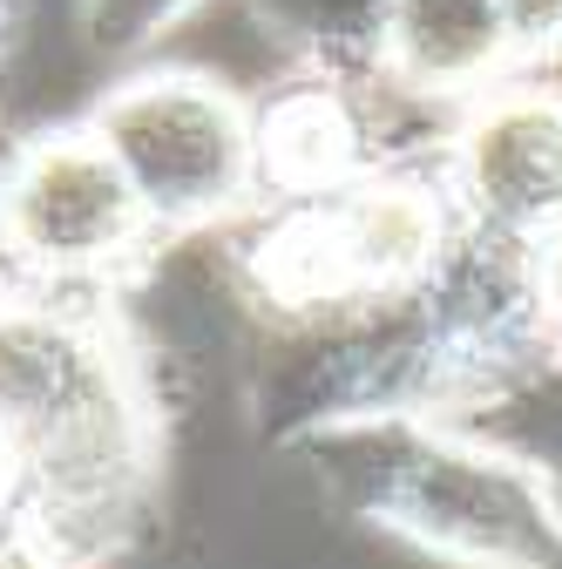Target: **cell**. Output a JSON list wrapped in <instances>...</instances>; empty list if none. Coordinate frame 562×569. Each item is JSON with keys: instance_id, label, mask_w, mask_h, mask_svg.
<instances>
[{"instance_id": "cell-13", "label": "cell", "mask_w": 562, "mask_h": 569, "mask_svg": "<svg viewBox=\"0 0 562 569\" xmlns=\"http://www.w3.org/2000/svg\"><path fill=\"white\" fill-rule=\"evenodd\" d=\"M522 284H529V299H535V319L562 346V224L522 244Z\"/></svg>"}, {"instance_id": "cell-2", "label": "cell", "mask_w": 562, "mask_h": 569, "mask_svg": "<svg viewBox=\"0 0 562 569\" xmlns=\"http://www.w3.org/2000/svg\"><path fill=\"white\" fill-rule=\"evenodd\" d=\"M325 495L380 536L454 569H562L555 495L441 413H367L299 435Z\"/></svg>"}, {"instance_id": "cell-3", "label": "cell", "mask_w": 562, "mask_h": 569, "mask_svg": "<svg viewBox=\"0 0 562 569\" xmlns=\"http://www.w3.org/2000/svg\"><path fill=\"white\" fill-rule=\"evenodd\" d=\"M461 244L448 177L380 163L319 197H271L231 238L244 299L278 326H367L413 306Z\"/></svg>"}, {"instance_id": "cell-6", "label": "cell", "mask_w": 562, "mask_h": 569, "mask_svg": "<svg viewBox=\"0 0 562 569\" xmlns=\"http://www.w3.org/2000/svg\"><path fill=\"white\" fill-rule=\"evenodd\" d=\"M461 224L529 244L562 224V82L509 76L461 102L441 163Z\"/></svg>"}, {"instance_id": "cell-11", "label": "cell", "mask_w": 562, "mask_h": 569, "mask_svg": "<svg viewBox=\"0 0 562 569\" xmlns=\"http://www.w3.org/2000/svg\"><path fill=\"white\" fill-rule=\"evenodd\" d=\"M203 0H82V28L96 54H143L170 28H183Z\"/></svg>"}, {"instance_id": "cell-7", "label": "cell", "mask_w": 562, "mask_h": 569, "mask_svg": "<svg viewBox=\"0 0 562 569\" xmlns=\"http://www.w3.org/2000/svg\"><path fill=\"white\" fill-rule=\"evenodd\" d=\"M373 76L420 102H474L481 89L522 76V61L502 0H393Z\"/></svg>"}, {"instance_id": "cell-8", "label": "cell", "mask_w": 562, "mask_h": 569, "mask_svg": "<svg viewBox=\"0 0 562 569\" xmlns=\"http://www.w3.org/2000/svg\"><path fill=\"white\" fill-rule=\"evenodd\" d=\"M251 129H258V197H319L380 170L373 122L353 82L325 76V68L285 82L264 109H251Z\"/></svg>"}, {"instance_id": "cell-10", "label": "cell", "mask_w": 562, "mask_h": 569, "mask_svg": "<svg viewBox=\"0 0 562 569\" xmlns=\"http://www.w3.org/2000/svg\"><path fill=\"white\" fill-rule=\"evenodd\" d=\"M393 0H251V21L325 76H373V48Z\"/></svg>"}, {"instance_id": "cell-12", "label": "cell", "mask_w": 562, "mask_h": 569, "mask_svg": "<svg viewBox=\"0 0 562 569\" xmlns=\"http://www.w3.org/2000/svg\"><path fill=\"white\" fill-rule=\"evenodd\" d=\"M502 14H509V34H515L522 76L562 61V0H502Z\"/></svg>"}, {"instance_id": "cell-4", "label": "cell", "mask_w": 562, "mask_h": 569, "mask_svg": "<svg viewBox=\"0 0 562 569\" xmlns=\"http://www.w3.org/2000/svg\"><path fill=\"white\" fill-rule=\"evenodd\" d=\"M89 129L109 142L163 238L231 224L258 203L251 102L203 68H143L116 82Z\"/></svg>"}, {"instance_id": "cell-9", "label": "cell", "mask_w": 562, "mask_h": 569, "mask_svg": "<svg viewBox=\"0 0 562 569\" xmlns=\"http://www.w3.org/2000/svg\"><path fill=\"white\" fill-rule=\"evenodd\" d=\"M441 420H454V427H468V435L509 448L555 495V509H562V346L549 352V360H535L529 373H515L509 387L481 393V400H468V407H454Z\"/></svg>"}, {"instance_id": "cell-15", "label": "cell", "mask_w": 562, "mask_h": 569, "mask_svg": "<svg viewBox=\"0 0 562 569\" xmlns=\"http://www.w3.org/2000/svg\"><path fill=\"white\" fill-rule=\"evenodd\" d=\"M0 569H68V562L21 522V529H0Z\"/></svg>"}, {"instance_id": "cell-5", "label": "cell", "mask_w": 562, "mask_h": 569, "mask_svg": "<svg viewBox=\"0 0 562 569\" xmlns=\"http://www.w3.org/2000/svg\"><path fill=\"white\" fill-rule=\"evenodd\" d=\"M163 231L96 129H54L0 170V251L28 278L96 284L136 264Z\"/></svg>"}, {"instance_id": "cell-1", "label": "cell", "mask_w": 562, "mask_h": 569, "mask_svg": "<svg viewBox=\"0 0 562 569\" xmlns=\"http://www.w3.org/2000/svg\"><path fill=\"white\" fill-rule=\"evenodd\" d=\"M0 427L28 475V529L82 569L116 549L163 475V413L102 299L0 306Z\"/></svg>"}, {"instance_id": "cell-14", "label": "cell", "mask_w": 562, "mask_h": 569, "mask_svg": "<svg viewBox=\"0 0 562 569\" xmlns=\"http://www.w3.org/2000/svg\"><path fill=\"white\" fill-rule=\"evenodd\" d=\"M28 522V475H21V455L0 427V529H21Z\"/></svg>"}]
</instances>
